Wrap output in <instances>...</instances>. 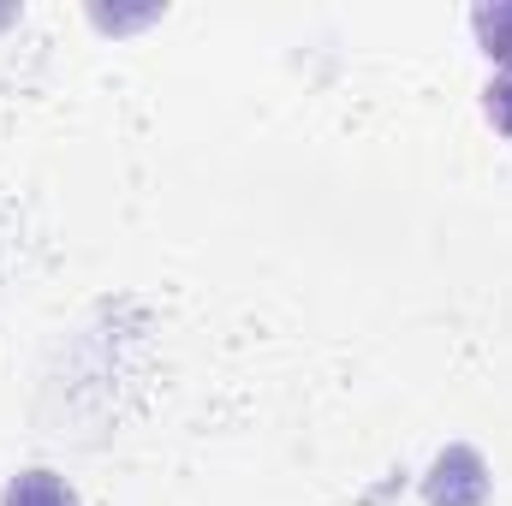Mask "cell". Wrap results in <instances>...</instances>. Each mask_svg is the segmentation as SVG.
<instances>
[{"label": "cell", "instance_id": "6da1fadb", "mask_svg": "<svg viewBox=\"0 0 512 506\" xmlns=\"http://www.w3.org/2000/svg\"><path fill=\"white\" fill-rule=\"evenodd\" d=\"M423 501L429 506H483L489 501V465L471 453V447H447L423 483Z\"/></svg>", "mask_w": 512, "mask_h": 506}, {"label": "cell", "instance_id": "7a4b0ae2", "mask_svg": "<svg viewBox=\"0 0 512 506\" xmlns=\"http://www.w3.org/2000/svg\"><path fill=\"white\" fill-rule=\"evenodd\" d=\"M0 506H78V495H72V483L54 477V471H18V477L6 483Z\"/></svg>", "mask_w": 512, "mask_h": 506}, {"label": "cell", "instance_id": "3957f363", "mask_svg": "<svg viewBox=\"0 0 512 506\" xmlns=\"http://www.w3.org/2000/svg\"><path fill=\"white\" fill-rule=\"evenodd\" d=\"M477 36H483V54L489 60H507L512 66V6H495V12L483 6L477 12Z\"/></svg>", "mask_w": 512, "mask_h": 506}, {"label": "cell", "instance_id": "277c9868", "mask_svg": "<svg viewBox=\"0 0 512 506\" xmlns=\"http://www.w3.org/2000/svg\"><path fill=\"white\" fill-rule=\"evenodd\" d=\"M483 114L512 137V72H507V78H495V84L483 90Z\"/></svg>", "mask_w": 512, "mask_h": 506}]
</instances>
